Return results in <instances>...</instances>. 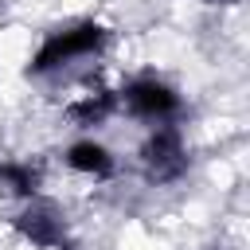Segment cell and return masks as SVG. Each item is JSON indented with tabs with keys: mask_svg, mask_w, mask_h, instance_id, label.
Segmentation results:
<instances>
[{
	"mask_svg": "<svg viewBox=\"0 0 250 250\" xmlns=\"http://www.w3.org/2000/svg\"><path fill=\"white\" fill-rule=\"evenodd\" d=\"M105 39H109V31H105L98 20H82V23L59 27V31H51V35L35 47V55H31V62H27V74H51V70H59V66H66V62H74V59L98 55V51L105 47Z\"/></svg>",
	"mask_w": 250,
	"mask_h": 250,
	"instance_id": "6da1fadb",
	"label": "cell"
},
{
	"mask_svg": "<svg viewBox=\"0 0 250 250\" xmlns=\"http://www.w3.org/2000/svg\"><path fill=\"white\" fill-rule=\"evenodd\" d=\"M66 168L94 176V180H105V176H113V152L98 141H74L66 148Z\"/></svg>",
	"mask_w": 250,
	"mask_h": 250,
	"instance_id": "5b68a950",
	"label": "cell"
},
{
	"mask_svg": "<svg viewBox=\"0 0 250 250\" xmlns=\"http://www.w3.org/2000/svg\"><path fill=\"white\" fill-rule=\"evenodd\" d=\"M141 164H145L148 180H156V184L180 180V176L188 172V148H184L180 129L156 125V129L145 137V145H141Z\"/></svg>",
	"mask_w": 250,
	"mask_h": 250,
	"instance_id": "7a4b0ae2",
	"label": "cell"
},
{
	"mask_svg": "<svg viewBox=\"0 0 250 250\" xmlns=\"http://www.w3.org/2000/svg\"><path fill=\"white\" fill-rule=\"evenodd\" d=\"M0 184H4L12 195H20V199H35L43 176H39V168H31V164H23V160H4V164H0Z\"/></svg>",
	"mask_w": 250,
	"mask_h": 250,
	"instance_id": "8992f818",
	"label": "cell"
},
{
	"mask_svg": "<svg viewBox=\"0 0 250 250\" xmlns=\"http://www.w3.org/2000/svg\"><path fill=\"white\" fill-rule=\"evenodd\" d=\"M113 105H117V98H113V94H98V98H86V102L70 105V117H74V125L90 129V125H102V121L109 117V109H113Z\"/></svg>",
	"mask_w": 250,
	"mask_h": 250,
	"instance_id": "52a82bcc",
	"label": "cell"
},
{
	"mask_svg": "<svg viewBox=\"0 0 250 250\" xmlns=\"http://www.w3.org/2000/svg\"><path fill=\"white\" fill-rule=\"evenodd\" d=\"M16 230L39 250H59V246L66 250V227H62L59 211L47 207V203H31L27 211H20L16 215Z\"/></svg>",
	"mask_w": 250,
	"mask_h": 250,
	"instance_id": "277c9868",
	"label": "cell"
},
{
	"mask_svg": "<svg viewBox=\"0 0 250 250\" xmlns=\"http://www.w3.org/2000/svg\"><path fill=\"white\" fill-rule=\"evenodd\" d=\"M121 102H125V109L133 113V117H141V121H156V125H164V121H172L176 113H180V94L168 86V82H160V78H137V82H129L125 90H121Z\"/></svg>",
	"mask_w": 250,
	"mask_h": 250,
	"instance_id": "3957f363",
	"label": "cell"
}]
</instances>
